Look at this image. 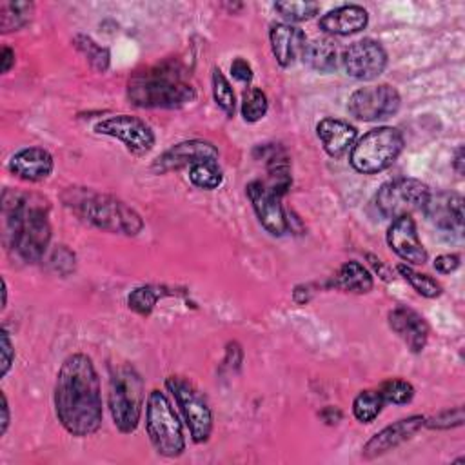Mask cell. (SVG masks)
Segmentation results:
<instances>
[{"label": "cell", "mask_w": 465, "mask_h": 465, "mask_svg": "<svg viewBox=\"0 0 465 465\" xmlns=\"http://www.w3.org/2000/svg\"><path fill=\"white\" fill-rule=\"evenodd\" d=\"M189 180L200 189H216L222 183L223 174L218 162L207 160L189 167Z\"/></svg>", "instance_id": "cell-30"}, {"label": "cell", "mask_w": 465, "mask_h": 465, "mask_svg": "<svg viewBox=\"0 0 465 465\" xmlns=\"http://www.w3.org/2000/svg\"><path fill=\"white\" fill-rule=\"evenodd\" d=\"M33 9L35 5L31 2H2L0 4L2 33H9L24 27L31 20Z\"/></svg>", "instance_id": "cell-25"}, {"label": "cell", "mask_w": 465, "mask_h": 465, "mask_svg": "<svg viewBox=\"0 0 465 465\" xmlns=\"http://www.w3.org/2000/svg\"><path fill=\"white\" fill-rule=\"evenodd\" d=\"M403 149V136L396 127L381 125L365 133L349 153V162L361 174H376L389 169Z\"/></svg>", "instance_id": "cell-7"}, {"label": "cell", "mask_w": 465, "mask_h": 465, "mask_svg": "<svg viewBox=\"0 0 465 465\" xmlns=\"http://www.w3.org/2000/svg\"><path fill=\"white\" fill-rule=\"evenodd\" d=\"M452 165H454V169H456L458 174H463V147H458Z\"/></svg>", "instance_id": "cell-42"}, {"label": "cell", "mask_w": 465, "mask_h": 465, "mask_svg": "<svg viewBox=\"0 0 465 465\" xmlns=\"http://www.w3.org/2000/svg\"><path fill=\"white\" fill-rule=\"evenodd\" d=\"M316 134L323 143V149L329 156H341L352 145L356 138V127L345 120L338 118H323L316 125Z\"/></svg>", "instance_id": "cell-22"}, {"label": "cell", "mask_w": 465, "mask_h": 465, "mask_svg": "<svg viewBox=\"0 0 465 465\" xmlns=\"http://www.w3.org/2000/svg\"><path fill=\"white\" fill-rule=\"evenodd\" d=\"M303 62L318 73H332L336 69V47L323 38H314L303 44Z\"/></svg>", "instance_id": "cell-24"}, {"label": "cell", "mask_w": 465, "mask_h": 465, "mask_svg": "<svg viewBox=\"0 0 465 465\" xmlns=\"http://www.w3.org/2000/svg\"><path fill=\"white\" fill-rule=\"evenodd\" d=\"M218 162V149L205 140H183L163 151L153 163L156 173H169L182 167H191L200 162Z\"/></svg>", "instance_id": "cell-14"}, {"label": "cell", "mask_w": 465, "mask_h": 465, "mask_svg": "<svg viewBox=\"0 0 465 465\" xmlns=\"http://www.w3.org/2000/svg\"><path fill=\"white\" fill-rule=\"evenodd\" d=\"M231 74H232L238 82L249 84V82L252 80V67H251V64H249L245 58L238 56V58H234L232 64H231Z\"/></svg>", "instance_id": "cell-37"}, {"label": "cell", "mask_w": 465, "mask_h": 465, "mask_svg": "<svg viewBox=\"0 0 465 465\" xmlns=\"http://www.w3.org/2000/svg\"><path fill=\"white\" fill-rule=\"evenodd\" d=\"M53 403L60 425L76 438L91 436L102 427L100 378L87 354L73 352L62 361L54 381Z\"/></svg>", "instance_id": "cell-1"}, {"label": "cell", "mask_w": 465, "mask_h": 465, "mask_svg": "<svg viewBox=\"0 0 465 465\" xmlns=\"http://www.w3.org/2000/svg\"><path fill=\"white\" fill-rule=\"evenodd\" d=\"M2 216L9 249L27 263L40 262L51 242L47 200L38 194L5 189L2 194Z\"/></svg>", "instance_id": "cell-2"}, {"label": "cell", "mask_w": 465, "mask_h": 465, "mask_svg": "<svg viewBox=\"0 0 465 465\" xmlns=\"http://www.w3.org/2000/svg\"><path fill=\"white\" fill-rule=\"evenodd\" d=\"M169 292H165L163 287H158V285H142V287H136L134 291H131V294L127 296V305L129 309H133L134 312L142 314V316H147L151 314V311L154 309L156 302L165 296Z\"/></svg>", "instance_id": "cell-27"}, {"label": "cell", "mask_w": 465, "mask_h": 465, "mask_svg": "<svg viewBox=\"0 0 465 465\" xmlns=\"http://www.w3.org/2000/svg\"><path fill=\"white\" fill-rule=\"evenodd\" d=\"M387 243L403 262L411 265H421L427 262V251L420 242L416 223L411 214L392 220L387 229Z\"/></svg>", "instance_id": "cell-16"}, {"label": "cell", "mask_w": 465, "mask_h": 465, "mask_svg": "<svg viewBox=\"0 0 465 465\" xmlns=\"http://www.w3.org/2000/svg\"><path fill=\"white\" fill-rule=\"evenodd\" d=\"M127 98L140 109H178L196 98L187 71L176 60L136 71L127 80Z\"/></svg>", "instance_id": "cell-3"}, {"label": "cell", "mask_w": 465, "mask_h": 465, "mask_svg": "<svg viewBox=\"0 0 465 465\" xmlns=\"http://www.w3.org/2000/svg\"><path fill=\"white\" fill-rule=\"evenodd\" d=\"M269 100L260 87H247L242 94V116L245 122L254 124L267 114Z\"/></svg>", "instance_id": "cell-29"}, {"label": "cell", "mask_w": 465, "mask_h": 465, "mask_svg": "<svg viewBox=\"0 0 465 465\" xmlns=\"http://www.w3.org/2000/svg\"><path fill=\"white\" fill-rule=\"evenodd\" d=\"M341 65L356 80H374L387 67V51L378 40L363 38L343 51Z\"/></svg>", "instance_id": "cell-12"}, {"label": "cell", "mask_w": 465, "mask_h": 465, "mask_svg": "<svg viewBox=\"0 0 465 465\" xmlns=\"http://www.w3.org/2000/svg\"><path fill=\"white\" fill-rule=\"evenodd\" d=\"M74 45L76 49L87 58L89 65L98 71V73H104L107 71L109 67V62H111V54L105 47H102L100 44H96L91 36L87 35H76L74 36Z\"/></svg>", "instance_id": "cell-28"}, {"label": "cell", "mask_w": 465, "mask_h": 465, "mask_svg": "<svg viewBox=\"0 0 465 465\" xmlns=\"http://www.w3.org/2000/svg\"><path fill=\"white\" fill-rule=\"evenodd\" d=\"M458 267H460V256L458 254H440L434 260V269L443 272V274H449V272L456 271Z\"/></svg>", "instance_id": "cell-38"}, {"label": "cell", "mask_w": 465, "mask_h": 465, "mask_svg": "<svg viewBox=\"0 0 465 465\" xmlns=\"http://www.w3.org/2000/svg\"><path fill=\"white\" fill-rule=\"evenodd\" d=\"M98 134H105L120 140L127 151L134 154H145L154 145V133L149 124L133 114H114L100 120L94 125Z\"/></svg>", "instance_id": "cell-11"}, {"label": "cell", "mask_w": 465, "mask_h": 465, "mask_svg": "<svg viewBox=\"0 0 465 465\" xmlns=\"http://www.w3.org/2000/svg\"><path fill=\"white\" fill-rule=\"evenodd\" d=\"M396 271L411 283V287H412L418 294H421V296H425V298H436V296L441 294V285H440L432 276L423 274V272H418V271H414V269H412L411 265H407V263H400V265L396 267Z\"/></svg>", "instance_id": "cell-31"}, {"label": "cell", "mask_w": 465, "mask_h": 465, "mask_svg": "<svg viewBox=\"0 0 465 465\" xmlns=\"http://www.w3.org/2000/svg\"><path fill=\"white\" fill-rule=\"evenodd\" d=\"M247 196L251 200V205L256 213L258 222L274 236H283L291 225L289 218L285 214V209L282 205V196L276 194L265 182L252 180L245 187Z\"/></svg>", "instance_id": "cell-13"}, {"label": "cell", "mask_w": 465, "mask_h": 465, "mask_svg": "<svg viewBox=\"0 0 465 465\" xmlns=\"http://www.w3.org/2000/svg\"><path fill=\"white\" fill-rule=\"evenodd\" d=\"M463 423V407H452V409H443L438 414L425 418V427L429 429H450V427H460Z\"/></svg>", "instance_id": "cell-35"}, {"label": "cell", "mask_w": 465, "mask_h": 465, "mask_svg": "<svg viewBox=\"0 0 465 465\" xmlns=\"http://www.w3.org/2000/svg\"><path fill=\"white\" fill-rule=\"evenodd\" d=\"M423 213L432 225L441 231L461 234L463 231V198L458 193H429Z\"/></svg>", "instance_id": "cell-15"}, {"label": "cell", "mask_w": 465, "mask_h": 465, "mask_svg": "<svg viewBox=\"0 0 465 465\" xmlns=\"http://www.w3.org/2000/svg\"><path fill=\"white\" fill-rule=\"evenodd\" d=\"M165 387L180 407V412L189 427L191 440L194 443L207 441L213 430V412L202 391L182 376H169L165 380Z\"/></svg>", "instance_id": "cell-8"}, {"label": "cell", "mask_w": 465, "mask_h": 465, "mask_svg": "<svg viewBox=\"0 0 465 465\" xmlns=\"http://www.w3.org/2000/svg\"><path fill=\"white\" fill-rule=\"evenodd\" d=\"M378 392L381 394L385 403H394V405H405L414 398V387L401 378L385 380L378 387Z\"/></svg>", "instance_id": "cell-32"}, {"label": "cell", "mask_w": 465, "mask_h": 465, "mask_svg": "<svg viewBox=\"0 0 465 465\" xmlns=\"http://www.w3.org/2000/svg\"><path fill=\"white\" fill-rule=\"evenodd\" d=\"M372 274L356 260L345 262L329 282V287L354 294H365L372 289Z\"/></svg>", "instance_id": "cell-23"}, {"label": "cell", "mask_w": 465, "mask_h": 465, "mask_svg": "<svg viewBox=\"0 0 465 465\" xmlns=\"http://www.w3.org/2000/svg\"><path fill=\"white\" fill-rule=\"evenodd\" d=\"M387 320L389 327L405 341L412 352H421L425 349L429 340V325L421 314L405 305H398L389 312Z\"/></svg>", "instance_id": "cell-18"}, {"label": "cell", "mask_w": 465, "mask_h": 465, "mask_svg": "<svg viewBox=\"0 0 465 465\" xmlns=\"http://www.w3.org/2000/svg\"><path fill=\"white\" fill-rule=\"evenodd\" d=\"M401 105L400 93L389 84L367 85L356 89L347 102V111L356 120L374 122L383 120L398 113Z\"/></svg>", "instance_id": "cell-10"}, {"label": "cell", "mask_w": 465, "mask_h": 465, "mask_svg": "<svg viewBox=\"0 0 465 465\" xmlns=\"http://www.w3.org/2000/svg\"><path fill=\"white\" fill-rule=\"evenodd\" d=\"M0 398H2V427H0V434L4 436L5 434V430H7V427H9V420H11V416H9V403H7V398H5V394L2 392L0 394Z\"/></svg>", "instance_id": "cell-41"}, {"label": "cell", "mask_w": 465, "mask_h": 465, "mask_svg": "<svg viewBox=\"0 0 465 465\" xmlns=\"http://www.w3.org/2000/svg\"><path fill=\"white\" fill-rule=\"evenodd\" d=\"M274 9L289 22H303L312 18L320 11L318 2H276Z\"/></svg>", "instance_id": "cell-34"}, {"label": "cell", "mask_w": 465, "mask_h": 465, "mask_svg": "<svg viewBox=\"0 0 465 465\" xmlns=\"http://www.w3.org/2000/svg\"><path fill=\"white\" fill-rule=\"evenodd\" d=\"M5 303H7V283H5V278H2V309H5Z\"/></svg>", "instance_id": "cell-43"}, {"label": "cell", "mask_w": 465, "mask_h": 465, "mask_svg": "<svg viewBox=\"0 0 465 465\" xmlns=\"http://www.w3.org/2000/svg\"><path fill=\"white\" fill-rule=\"evenodd\" d=\"M54 162L49 151L44 147H24L16 151L7 163V169L25 180V182H40L45 180L53 173Z\"/></svg>", "instance_id": "cell-19"}, {"label": "cell", "mask_w": 465, "mask_h": 465, "mask_svg": "<svg viewBox=\"0 0 465 465\" xmlns=\"http://www.w3.org/2000/svg\"><path fill=\"white\" fill-rule=\"evenodd\" d=\"M0 361H2V371H0V376L4 378L7 372H9V369H11V365H13V361H15V347H13V343H11V338H9V332L5 331V329H2V341H0Z\"/></svg>", "instance_id": "cell-36"}, {"label": "cell", "mask_w": 465, "mask_h": 465, "mask_svg": "<svg viewBox=\"0 0 465 465\" xmlns=\"http://www.w3.org/2000/svg\"><path fill=\"white\" fill-rule=\"evenodd\" d=\"M65 207L84 222L114 234L136 236L143 229L142 216L125 202L87 187H69L62 194Z\"/></svg>", "instance_id": "cell-4"}, {"label": "cell", "mask_w": 465, "mask_h": 465, "mask_svg": "<svg viewBox=\"0 0 465 465\" xmlns=\"http://www.w3.org/2000/svg\"><path fill=\"white\" fill-rule=\"evenodd\" d=\"M367 22H369V13L365 7L358 4H345L325 13L320 18V29L329 35L347 36L365 29Z\"/></svg>", "instance_id": "cell-20"}, {"label": "cell", "mask_w": 465, "mask_h": 465, "mask_svg": "<svg viewBox=\"0 0 465 465\" xmlns=\"http://www.w3.org/2000/svg\"><path fill=\"white\" fill-rule=\"evenodd\" d=\"M213 96L216 105L231 118L236 107L234 91L220 69H213Z\"/></svg>", "instance_id": "cell-33"}, {"label": "cell", "mask_w": 465, "mask_h": 465, "mask_svg": "<svg viewBox=\"0 0 465 465\" xmlns=\"http://www.w3.org/2000/svg\"><path fill=\"white\" fill-rule=\"evenodd\" d=\"M269 40H271V49L276 62L282 67H289L296 60V56L302 54L305 35L302 29L294 27L292 24L278 22L271 25Z\"/></svg>", "instance_id": "cell-21"}, {"label": "cell", "mask_w": 465, "mask_h": 465, "mask_svg": "<svg viewBox=\"0 0 465 465\" xmlns=\"http://www.w3.org/2000/svg\"><path fill=\"white\" fill-rule=\"evenodd\" d=\"M423 425H425V416H420V414H412L409 418H401L394 421L392 425H387L363 445V450H361L363 458L367 460L378 458L389 452L391 449H396L398 445L407 441L412 434H416Z\"/></svg>", "instance_id": "cell-17"}, {"label": "cell", "mask_w": 465, "mask_h": 465, "mask_svg": "<svg viewBox=\"0 0 465 465\" xmlns=\"http://www.w3.org/2000/svg\"><path fill=\"white\" fill-rule=\"evenodd\" d=\"M385 401L378 389L361 391L352 401V414L360 423H371L381 412Z\"/></svg>", "instance_id": "cell-26"}, {"label": "cell", "mask_w": 465, "mask_h": 465, "mask_svg": "<svg viewBox=\"0 0 465 465\" xmlns=\"http://www.w3.org/2000/svg\"><path fill=\"white\" fill-rule=\"evenodd\" d=\"M320 416H322L327 423H338V421L341 420V411H340L338 407L329 405V407H325V409L320 412Z\"/></svg>", "instance_id": "cell-40"}, {"label": "cell", "mask_w": 465, "mask_h": 465, "mask_svg": "<svg viewBox=\"0 0 465 465\" xmlns=\"http://www.w3.org/2000/svg\"><path fill=\"white\" fill-rule=\"evenodd\" d=\"M0 60H2V73H9L11 67L15 65V51L5 45L2 49V58Z\"/></svg>", "instance_id": "cell-39"}, {"label": "cell", "mask_w": 465, "mask_h": 465, "mask_svg": "<svg viewBox=\"0 0 465 465\" xmlns=\"http://www.w3.org/2000/svg\"><path fill=\"white\" fill-rule=\"evenodd\" d=\"M109 411L114 427L131 434L136 430L143 407V380L133 365L120 363L109 374Z\"/></svg>", "instance_id": "cell-5"}, {"label": "cell", "mask_w": 465, "mask_h": 465, "mask_svg": "<svg viewBox=\"0 0 465 465\" xmlns=\"http://www.w3.org/2000/svg\"><path fill=\"white\" fill-rule=\"evenodd\" d=\"M145 430L154 450L167 458H176L185 449V438L178 414L169 398L154 389L145 401Z\"/></svg>", "instance_id": "cell-6"}, {"label": "cell", "mask_w": 465, "mask_h": 465, "mask_svg": "<svg viewBox=\"0 0 465 465\" xmlns=\"http://www.w3.org/2000/svg\"><path fill=\"white\" fill-rule=\"evenodd\" d=\"M430 189L427 183L416 178H394L385 182L376 196L374 203L381 216L398 218L403 214H411L416 209H421Z\"/></svg>", "instance_id": "cell-9"}]
</instances>
